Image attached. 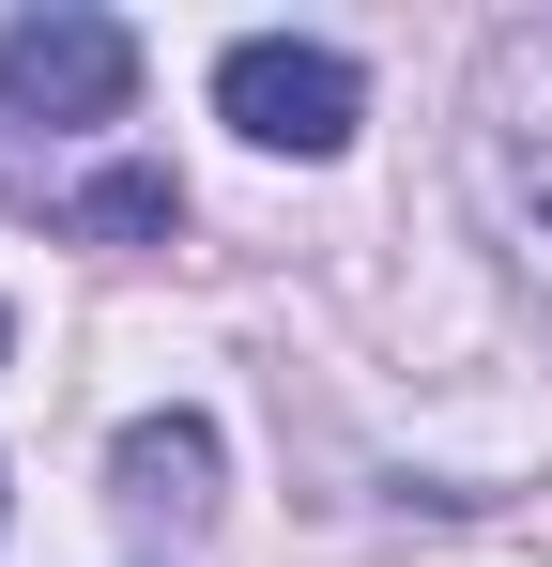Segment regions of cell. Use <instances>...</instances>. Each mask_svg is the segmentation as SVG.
Here are the masks:
<instances>
[{"label":"cell","mask_w":552,"mask_h":567,"mask_svg":"<svg viewBox=\"0 0 552 567\" xmlns=\"http://www.w3.org/2000/svg\"><path fill=\"white\" fill-rule=\"evenodd\" d=\"M460 185H476V215H491L522 307L552 322V31H491L476 107H460Z\"/></svg>","instance_id":"obj_1"},{"label":"cell","mask_w":552,"mask_h":567,"mask_svg":"<svg viewBox=\"0 0 552 567\" xmlns=\"http://www.w3.org/2000/svg\"><path fill=\"white\" fill-rule=\"evenodd\" d=\"M123 93H139V31H123V16L47 0V16L0 31V107H16V123H47V138H108Z\"/></svg>","instance_id":"obj_2"},{"label":"cell","mask_w":552,"mask_h":567,"mask_svg":"<svg viewBox=\"0 0 552 567\" xmlns=\"http://www.w3.org/2000/svg\"><path fill=\"white\" fill-rule=\"evenodd\" d=\"M215 107H231V138H262V154H338L368 123V78L338 47H292V31H246L231 62H215Z\"/></svg>","instance_id":"obj_3"},{"label":"cell","mask_w":552,"mask_h":567,"mask_svg":"<svg viewBox=\"0 0 552 567\" xmlns=\"http://www.w3.org/2000/svg\"><path fill=\"white\" fill-rule=\"evenodd\" d=\"M108 475H123L139 522H200V506H215V430H200V414H139V430L108 445Z\"/></svg>","instance_id":"obj_4"},{"label":"cell","mask_w":552,"mask_h":567,"mask_svg":"<svg viewBox=\"0 0 552 567\" xmlns=\"http://www.w3.org/2000/svg\"><path fill=\"white\" fill-rule=\"evenodd\" d=\"M0 338H16V322H0Z\"/></svg>","instance_id":"obj_5"}]
</instances>
